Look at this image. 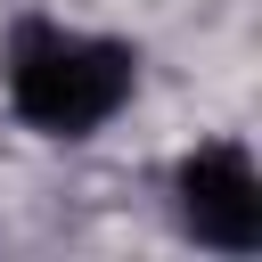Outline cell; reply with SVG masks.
Here are the masks:
<instances>
[{
	"instance_id": "2",
	"label": "cell",
	"mask_w": 262,
	"mask_h": 262,
	"mask_svg": "<svg viewBox=\"0 0 262 262\" xmlns=\"http://www.w3.org/2000/svg\"><path fill=\"white\" fill-rule=\"evenodd\" d=\"M180 221L221 246V254H254L262 246V172L246 147H196L180 164Z\"/></svg>"
},
{
	"instance_id": "1",
	"label": "cell",
	"mask_w": 262,
	"mask_h": 262,
	"mask_svg": "<svg viewBox=\"0 0 262 262\" xmlns=\"http://www.w3.org/2000/svg\"><path fill=\"white\" fill-rule=\"evenodd\" d=\"M131 74H139V57L123 41H98V33L25 25L8 41V106L49 139H82V131L115 123L131 98Z\"/></svg>"
}]
</instances>
